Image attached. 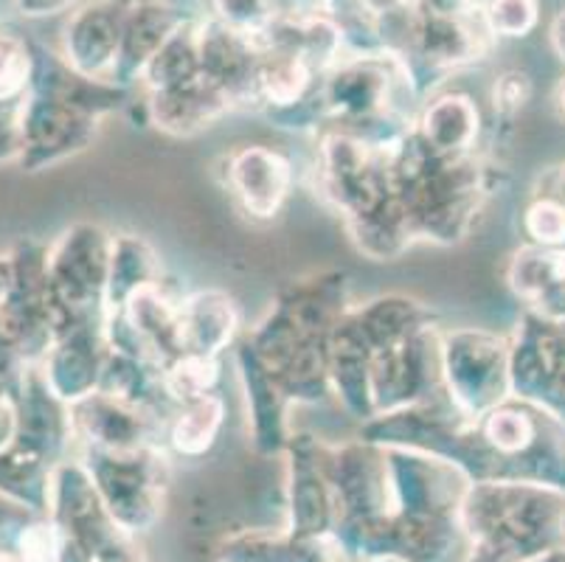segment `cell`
<instances>
[{
    "label": "cell",
    "instance_id": "obj_3",
    "mask_svg": "<svg viewBox=\"0 0 565 562\" xmlns=\"http://www.w3.org/2000/svg\"><path fill=\"white\" fill-rule=\"evenodd\" d=\"M231 183L250 214L274 216L287 194V163L265 149H248L236 155Z\"/></svg>",
    "mask_w": 565,
    "mask_h": 562
},
{
    "label": "cell",
    "instance_id": "obj_12",
    "mask_svg": "<svg viewBox=\"0 0 565 562\" xmlns=\"http://www.w3.org/2000/svg\"><path fill=\"white\" fill-rule=\"evenodd\" d=\"M20 9V14L25 18H49V14L63 12L65 7H71V0H14Z\"/></svg>",
    "mask_w": 565,
    "mask_h": 562
},
{
    "label": "cell",
    "instance_id": "obj_4",
    "mask_svg": "<svg viewBox=\"0 0 565 562\" xmlns=\"http://www.w3.org/2000/svg\"><path fill=\"white\" fill-rule=\"evenodd\" d=\"M54 464L12 445L0 453V495L34 515H49Z\"/></svg>",
    "mask_w": 565,
    "mask_h": 562
},
{
    "label": "cell",
    "instance_id": "obj_13",
    "mask_svg": "<svg viewBox=\"0 0 565 562\" xmlns=\"http://www.w3.org/2000/svg\"><path fill=\"white\" fill-rule=\"evenodd\" d=\"M428 12L434 14H448V18H465L470 0H425Z\"/></svg>",
    "mask_w": 565,
    "mask_h": 562
},
{
    "label": "cell",
    "instance_id": "obj_14",
    "mask_svg": "<svg viewBox=\"0 0 565 562\" xmlns=\"http://www.w3.org/2000/svg\"><path fill=\"white\" fill-rule=\"evenodd\" d=\"M12 278H14L12 256H0V307L7 304L9 290H12Z\"/></svg>",
    "mask_w": 565,
    "mask_h": 562
},
{
    "label": "cell",
    "instance_id": "obj_10",
    "mask_svg": "<svg viewBox=\"0 0 565 562\" xmlns=\"http://www.w3.org/2000/svg\"><path fill=\"white\" fill-rule=\"evenodd\" d=\"M20 110H0V163L20 158Z\"/></svg>",
    "mask_w": 565,
    "mask_h": 562
},
{
    "label": "cell",
    "instance_id": "obj_8",
    "mask_svg": "<svg viewBox=\"0 0 565 562\" xmlns=\"http://www.w3.org/2000/svg\"><path fill=\"white\" fill-rule=\"evenodd\" d=\"M534 0H492L484 12L487 29L503 38H521L523 31L534 25Z\"/></svg>",
    "mask_w": 565,
    "mask_h": 562
},
{
    "label": "cell",
    "instance_id": "obj_6",
    "mask_svg": "<svg viewBox=\"0 0 565 562\" xmlns=\"http://www.w3.org/2000/svg\"><path fill=\"white\" fill-rule=\"evenodd\" d=\"M220 416H223V402L217 396H200V400L186 402V411H181L172 422L174 450L200 456L217 436Z\"/></svg>",
    "mask_w": 565,
    "mask_h": 562
},
{
    "label": "cell",
    "instance_id": "obj_1",
    "mask_svg": "<svg viewBox=\"0 0 565 562\" xmlns=\"http://www.w3.org/2000/svg\"><path fill=\"white\" fill-rule=\"evenodd\" d=\"M85 470L118 529L130 538L150 532L167 501V458L156 447L87 453Z\"/></svg>",
    "mask_w": 565,
    "mask_h": 562
},
{
    "label": "cell",
    "instance_id": "obj_2",
    "mask_svg": "<svg viewBox=\"0 0 565 562\" xmlns=\"http://www.w3.org/2000/svg\"><path fill=\"white\" fill-rule=\"evenodd\" d=\"M127 0H96L79 9L65 25V62L87 79H107L116 76L118 49L125 38Z\"/></svg>",
    "mask_w": 565,
    "mask_h": 562
},
{
    "label": "cell",
    "instance_id": "obj_7",
    "mask_svg": "<svg viewBox=\"0 0 565 562\" xmlns=\"http://www.w3.org/2000/svg\"><path fill=\"white\" fill-rule=\"evenodd\" d=\"M290 532H243L217 549L220 562H287Z\"/></svg>",
    "mask_w": 565,
    "mask_h": 562
},
{
    "label": "cell",
    "instance_id": "obj_9",
    "mask_svg": "<svg viewBox=\"0 0 565 562\" xmlns=\"http://www.w3.org/2000/svg\"><path fill=\"white\" fill-rule=\"evenodd\" d=\"M18 436V389L0 380V453L14 445Z\"/></svg>",
    "mask_w": 565,
    "mask_h": 562
},
{
    "label": "cell",
    "instance_id": "obj_11",
    "mask_svg": "<svg viewBox=\"0 0 565 562\" xmlns=\"http://www.w3.org/2000/svg\"><path fill=\"white\" fill-rule=\"evenodd\" d=\"M354 3H358L361 14H366V18H383V14L397 18L408 7V0H354Z\"/></svg>",
    "mask_w": 565,
    "mask_h": 562
},
{
    "label": "cell",
    "instance_id": "obj_5",
    "mask_svg": "<svg viewBox=\"0 0 565 562\" xmlns=\"http://www.w3.org/2000/svg\"><path fill=\"white\" fill-rule=\"evenodd\" d=\"M38 74V51L12 25H0V110H20Z\"/></svg>",
    "mask_w": 565,
    "mask_h": 562
},
{
    "label": "cell",
    "instance_id": "obj_15",
    "mask_svg": "<svg viewBox=\"0 0 565 562\" xmlns=\"http://www.w3.org/2000/svg\"><path fill=\"white\" fill-rule=\"evenodd\" d=\"M526 562H565V545L559 543V545H554V549L541 551V554L529 556Z\"/></svg>",
    "mask_w": 565,
    "mask_h": 562
}]
</instances>
